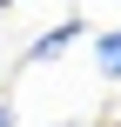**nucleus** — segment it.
<instances>
[{
  "label": "nucleus",
  "instance_id": "3",
  "mask_svg": "<svg viewBox=\"0 0 121 127\" xmlns=\"http://www.w3.org/2000/svg\"><path fill=\"white\" fill-rule=\"evenodd\" d=\"M0 127H20V114H13V107H7V100H0Z\"/></svg>",
  "mask_w": 121,
  "mask_h": 127
},
{
  "label": "nucleus",
  "instance_id": "1",
  "mask_svg": "<svg viewBox=\"0 0 121 127\" xmlns=\"http://www.w3.org/2000/svg\"><path fill=\"white\" fill-rule=\"evenodd\" d=\"M74 40H81V20H54V27H47V33H40V40H34V47L20 54V60H27V67H40V60H54V54H67Z\"/></svg>",
  "mask_w": 121,
  "mask_h": 127
},
{
  "label": "nucleus",
  "instance_id": "2",
  "mask_svg": "<svg viewBox=\"0 0 121 127\" xmlns=\"http://www.w3.org/2000/svg\"><path fill=\"white\" fill-rule=\"evenodd\" d=\"M94 60H101V80H121V27H108L94 40Z\"/></svg>",
  "mask_w": 121,
  "mask_h": 127
},
{
  "label": "nucleus",
  "instance_id": "4",
  "mask_svg": "<svg viewBox=\"0 0 121 127\" xmlns=\"http://www.w3.org/2000/svg\"><path fill=\"white\" fill-rule=\"evenodd\" d=\"M67 127H88V121H67Z\"/></svg>",
  "mask_w": 121,
  "mask_h": 127
}]
</instances>
